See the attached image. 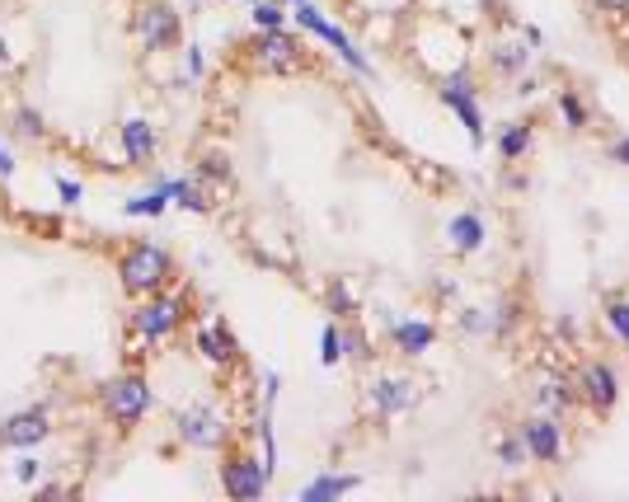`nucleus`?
I'll return each mask as SVG.
<instances>
[{
  "label": "nucleus",
  "instance_id": "bb28decb",
  "mask_svg": "<svg viewBox=\"0 0 629 502\" xmlns=\"http://www.w3.org/2000/svg\"><path fill=\"white\" fill-rule=\"evenodd\" d=\"M498 465H508V469H522L526 461H531V451H526V441H522V433H512V437H503L498 441Z\"/></svg>",
  "mask_w": 629,
  "mask_h": 502
},
{
  "label": "nucleus",
  "instance_id": "9d476101",
  "mask_svg": "<svg viewBox=\"0 0 629 502\" xmlns=\"http://www.w3.org/2000/svg\"><path fill=\"white\" fill-rule=\"evenodd\" d=\"M574 390H578V399L592 413H611V409L620 404V376H616V366H606V362H588V366H582L578 381H574Z\"/></svg>",
  "mask_w": 629,
  "mask_h": 502
},
{
  "label": "nucleus",
  "instance_id": "f03ea898",
  "mask_svg": "<svg viewBox=\"0 0 629 502\" xmlns=\"http://www.w3.org/2000/svg\"><path fill=\"white\" fill-rule=\"evenodd\" d=\"M99 404H104L108 423L137 427L151 413V385H146L141 371H118V376H108L104 385H99Z\"/></svg>",
  "mask_w": 629,
  "mask_h": 502
},
{
  "label": "nucleus",
  "instance_id": "412c9836",
  "mask_svg": "<svg viewBox=\"0 0 629 502\" xmlns=\"http://www.w3.org/2000/svg\"><path fill=\"white\" fill-rule=\"evenodd\" d=\"M574 390H568V385L560 381V376H545V381H536V404H540V413H554V419H560V413L574 404Z\"/></svg>",
  "mask_w": 629,
  "mask_h": 502
},
{
  "label": "nucleus",
  "instance_id": "e433bc0d",
  "mask_svg": "<svg viewBox=\"0 0 629 502\" xmlns=\"http://www.w3.org/2000/svg\"><path fill=\"white\" fill-rule=\"evenodd\" d=\"M596 14H629V0H592Z\"/></svg>",
  "mask_w": 629,
  "mask_h": 502
},
{
  "label": "nucleus",
  "instance_id": "4468645a",
  "mask_svg": "<svg viewBox=\"0 0 629 502\" xmlns=\"http://www.w3.org/2000/svg\"><path fill=\"white\" fill-rule=\"evenodd\" d=\"M484 240H489V226H484L479 211H461V217H451V226H447V249L451 254H479Z\"/></svg>",
  "mask_w": 629,
  "mask_h": 502
},
{
  "label": "nucleus",
  "instance_id": "a19ab883",
  "mask_svg": "<svg viewBox=\"0 0 629 502\" xmlns=\"http://www.w3.org/2000/svg\"><path fill=\"white\" fill-rule=\"evenodd\" d=\"M0 62H10V48H5V38H0Z\"/></svg>",
  "mask_w": 629,
  "mask_h": 502
},
{
  "label": "nucleus",
  "instance_id": "0eeeda50",
  "mask_svg": "<svg viewBox=\"0 0 629 502\" xmlns=\"http://www.w3.org/2000/svg\"><path fill=\"white\" fill-rule=\"evenodd\" d=\"M175 433H179L183 447H193V451H221L226 437H231V427H226V419L211 404H193L175 419Z\"/></svg>",
  "mask_w": 629,
  "mask_h": 502
},
{
  "label": "nucleus",
  "instance_id": "f3484780",
  "mask_svg": "<svg viewBox=\"0 0 629 502\" xmlns=\"http://www.w3.org/2000/svg\"><path fill=\"white\" fill-rule=\"evenodd\" d=\"M175 197H179V179H161L151 193L123 203V211H127V217H141V221H155V217H165V211L175 207Z\"/></svg>",
  "mask_w": 629,
  "mask_h": 502
},
{
  "label": "nucleus",
  "instance_id": "393cba45",
  "mask_svg": "<svg viewBox=\"0 0 629 502\" xmlns=\"http://www.w3.org/2000/svg\"><path fill=\"white\" fill-rule=\"evenodd\" d=\"M560 118H564L568 132H588L592 113H588V104L578 99V90H564V94H560Z\"/></svg>",
  "mask_w": 629,
  "mask_h": 502
},
{
  "label": "nucleus",
  "instance_id": "c85d7f7f",
  "mask_svg": "<svg viewBox=\"0 0 629 502\" xmlns=\"http://www.w3.org/2000/svg\"><path fill=\"white\" fill-rule=\"evenodd\" d=\"M320 362L324 366H338L343 362V334H338V324H324V334H320Z\"/></svg>",
  "mask_w": 629,
  "mask_h": 502
},
{
  "label": "nucleus",
  "instance_id": "c756f323",
  "mask_svg": "<svg viewBox=\"0 0 629 502\" xmlns=\"http://www.w3.org/2000/svg\"><path fill=\"white\" fill-rule=\"evenodd\" d=\"M197 179H217V183L231 179V165H226V155H203V160H197Z\"/></svg>",
  "mask_w": 629,
  "mask_h": 502
},
{
  "label": "nucleus",
  "instance_id": "5701e85b",
  "mask_svg": "<svg viewBox=\"0 0 629 502\" xmlns=\"http://www.w3.org/2000/svg\"><path fill=\"white\" fill-rule=\"evenodd\" d=\"M338 334H343V357H348V362H371V357H376L362 324H338Z\"/></svg>",
  "mask_w": 629,
  "mask_h": 502
},
{
  "label": "nucleus",
  "instance_id": "c9c22d12",
  "mask_svg": "<svg viewBox=\"0 0 629 502\" xmlns=\"http://www.w3.org/2000/svg\"><path fill=\"white\" fill-rule=\"evenodd\" d=\"M278 390H282V376L278 371H264V404H278Z\"/></svg>",
  "mask_w": 629,
  "mask_h": 502
},
{
  "label": "nucleus",
  "instance_id": "473e14b6",
  "mask_svg": "<svg viewBox=\"0 0 629 502\" xmlns=\"http://www.w3.org/2000/svg\"><path fill=\"white\" fill-rule=\"evenodd\" d=\"M207 70V56H203V48H189V56H183V85H193L197 76Z\"/></svg>",
  "mask_w": 629,
  "mask_h": 502
},
{
  "label": "nucleus",
  "instance_id": "a878e982",
  "mask_svg": "<svg viewBox=\"0 0 629 502\" xmlns=\"http://www.w3.org/2000/svg\"><path fill=\"white\" fill-rule=\"evenodd\" d=\"M292 5L287 0H254V24L259 28H287Z\"/></svg>",
  "mask_w": 629,
  "mask_h": 502
},
{
  "label": "nucleus",
  "instance_id": "4be33fe9",
  "mask_svg": "<svg viewBox=\"0 0 629 502\" xmlns=\"http://www.w3.org/2000/svg\"><path fill=\"white\" fill-rule=\"evenodd\" d=\"M493 66L503 70V76H526V66H531V42H498Z\"/></svg>",
  "mask_w": 629,
  "mask_h": 502
},
{
  "label": "nucleus",
  "instance_id": "37998d69",
  "mask_svg": "<svg viewBox=\"0 0 629 502\" xmlns=\"http://www.w3.org/2000/svg\"><path fill=\"white\" fill-rule=\"evenodd\" d=\"M193 5H203V0H193Z\"/></svg>",
  "mask_w": 629,
  "mask_h": 502
},
{
  "label": "nucleus",
  "instance_id": "4c0bfd02",
  "mask_svg": "<svg viewBox=\"0 0 629 502\" xmlns=\"http://www.w3.org/2000/svg\"><path fill=\"white\" fill-rule=\"evenodd\" d=\"M14 175V151L5 146V137H0V179H10Z\"/></svg>",
  "mask_w": 629,
  "mask_h": 502
},
{
  "label": "nucleus",
  "instance_id": "423d86ee",
  "mask_svg": "<svg viewBox=\"0 0 629 502\" xmlns=\"http://www.w3.org/2000/svg\"><path fill=\"white\" fill-rule=\"evenodd\" d=\"M132 34L146 52H169V48H179V38H183V14L169 5V0H146L132 20Z\"/></svg>",
  "mask_w": 629,
  "mask_h": 502
},
{
  "label": "nucleus",
  "instance_id": "f704fd0d",
  "mask_svg": "<svg viewBox=\"0 0 629 502\" xmlns=\"http://www.w3.org/2000/svg\"><path fill=\"white\" fill-rule=\"evenodd\" d=\"M52 183H56V197H62L66 207H76V203H80V193H85V189H80L76 179H52Z\"/></svg>",
  "mask_w": 629,
  "mask_h": 502
},
{
  "label": "nucleus",
  "instance_id": "f257e3e1",
  "mask_svg": "<svg viewBox=\"0 0 629 502\" xmlns=\"http://www.w3.org/2000/svg\"><path fill=\"white\" fill-rule=\"evenodd\" d=\"M169 278H175V254L165 245H155V240H137L118 258V282L127 296H155L169 286Z\"/></svg>",
  "mask_w": 629,
  "mask_h": 502
},
{
  "label": "nucleus",
  "instance_id": "39448f33",
  "mask_svg": "<svg viewBox=\"0 0 629 502\" xmlns=\"http://www.w3.org/2000/svg\"><path fill=\"white\" fill-rule=\"evenodd\" d=\"M292 20L301 24L306 34H314L320 42H329V48H334V52L343 56V66H352L357 76H362V80H371V76H376V70H371V62H367V56L357 52V42H352L348 34H343L338 24H329V20H324V10L314 5V0H296V5H292Z\"/></svg>",
  "mask_w": 629,
  "mask_h": 502
},
{
  "label": "nucleus",
  "instance_id": "6ab92c4d",
  "mask_svg": "<svg viewBox=\"0 0 629 502\" xmlns=\"http://www.w3.org/2000/svg\"><path fill=\"white\" fill-rule=\"evenodd\" d=\"M493 146L503 160H522V155L531 151V123H503L493 137Z\"/></svg>",
  "mask_w": 629,
  "mask_h": 502
},
{
  "label": "nucleus",
  "instance_id": "6e6552de",
  "mask_svg": "<svg viewBox=\"0 0 629 502\" xmlns=\"http://www.w3.org/2000/svg\"><path fill=\"white\" fill-rule=\"evenodd\" d=\"M437 99L461 118L470 141H484V108H479V90H475V76H470V70H455V76L441 80Z\"/></svg>",
  "mask_w": 629,
  "mask_h": 502
},
{
  "label": "nucleus",
  "instance_id": "58836bf2",
  "mask_svg": "<svg viewBox=\"0 0 629 502\" xmlns=\"http://www.w3.org/2000/svg\"><path fill=\"white\" fill-rule=\"evenodd\" d=\"M611 160H616V165H629V137H620L616 146H611Z\"/></svg>",
  "mask_w": 629,
  "mask_h": 502
},
{
  "label": "nucleus",
  "instance_id": "f8f14e48",
  "mask_svg": "<svg viewBox=\"0 0 629 502\" xmlns=\"http://www.w3.org/2000/svg\"><path fill=\"white\" fill-rule=\"evenodd\" d=\"M48 437H52V413L42 404L5 419V447H14V451H34L38 441H48Z\"/></svg>",
  "mask_w": 629,
  "mask_h": 502
},
{
  "label": "nucleus",
  "instance_id": "9b49d317",
  "mask_svg": "<svg viewBox=\"0 0 629 502\" xmlns=\"http://www.w3.org/2000/svg\"><path fill=\"white\" fill-rule=\"evenodd\" d=\"M517 433L526 441V451H531V461H540V465H554L564 455V433H560V419H554V413H536V419H526Z\"/></svg>",
  "mask_w": 629,
  "mask_h": 502
},
{
  "label": "nucleus",
  "instance_id": "b1692460",
  "mask_svg": "<svg viewBox=\"0 0 629 502\" xmlns=\"http://www.w3.org/2000/svg\"><path fill=\"white\" fill-rule=\"evenodd\" d=\"M175 203H179L183 211H207V207H211V193H207V183L197 179V175H183Z\"/></svg>",
  "mask_w": 629,
  "mask_h": 502
},
{
  "label": "nucleus",
  "instance_id": "7ed1b4c3",
  "mask_svg": "<svg viewBox=\"0 0 629 502\" xmlns=\"http://www.w3.org/2000/svg\"><path fill=\"white\" fill-rule=\"evenodd\" d=\"M189 320V300L179 292H155V296H141V306L132 314V329L141 343H165L179 334V324Z\"/></svg>",
  "mask_w": 629,
  "mask_h": 502
},
{
  "label": "nucleus",
  "instance_id": "2eb2a0df",
  "mask_svg": "<svg viewBox=\"0 0 629 502\" xmlns=\"http://www.w3.org/2000/svg\"><path fill=\"white\" fill-rule=\"evenodd\" d=\"M118 141H123L127 165H146L151 155L161 151V137H155V127H151L146 118H127V123H123V132H118Z\"/></svg>",
  "mask_w": 629,
  "mask_h": 502
},
{
  "label": "nucleus",
  "instance_id": "2f4dec72",
  "mask_svg": "<svg viewBox=\"0 0 629 502\" xmlns=\"http://www.w3.org/2000/svg\"><path fill=\"white\" fill-rule=\"evenodd\" d=\"M324 300H329V310H334V314H352V296H348V286H343V282H329Z\"/></svg>",
  "mask_w": 629,
  "mask_h": 502
},
{
  "label": "nucleus",
  "instance_id": "c03bdc74",
  "mask_svg": "<svg viewBox=\"0 0 629 502\" xmlns=\"http://www.w3.org/2000/svg\"><path fill=\"white\" fill-rule=\"evenodd\" d=\"M292 5H296V0H292Z\"/></svg>",
  "mask_w": 629,
  "mask_h": 502
},
{
  "label": "nucleus",
  "instance_id": "dca6fc26",
  "mask_svg": "<svg viewBox=\"0 0 629 502\" xmlns=\"http://www.w3.org/2000/svg\"><path fill=\"white\" fill-rule=\"evenodd\" d=\"M433 338H437L433 320H395L390 324V343H395L399 357H423L433 348Z\"/></svg>",
  "mask_w": 629,
  "mask_h": 502
},
{
  "label": "nucleus",
  "instance_id": "7c9ffc66",
  "mask_svg": "<svg viewBox=\"0 0 629 502\" xmlns=\"http://www.w3.org/2000/svg\"><path fill=\"white\" fill-rule=\"evenodd\" d=\"M14 132L28 137V141H38L42 137V118H38L34 108H14Z\"/></svg>",
  "mask_w": 629,
  "mask_h": 502
},
{
  "label": "nucleus",
  "instance_id": "aec40b11",
  "mask_svg": "<svg viewBox=\"0 0 629 502\" xmlns=\"http://www.w3.org/2000/svg\"><path fill=\"white\" fill-rule=\"evenodd\" d=\"M352 489H357V475H320L301 489V502H334V498L352 493Z\"/></svg>",
  "mask_w": 629,
  "mask_h": 502
},
{
  "label": "nucleus",
  "instance_id": "79ce46f5",
  "mask_svg": "<svg viewBox=\"0 0 629 502\" xmlns=\"http://www.w3.org/2000/svg\"><path fill=\"white\" fill-rule=\"evenodd\" d=\"M0 447H5V423H0Z\"/></svg>",
  "mask_w": 629,
  "mask_h": 502
},
{
  "label": "nucleus",
  "instance_id": "cd10ccee",
  "mask_svg": "<svg viewBox=\"0 0 629 502\" xmlns=\"http://www.w3.org/2000/svg\"><path fill=\"white\" fill-rule=\"evenodd\" d=\"M606 329L616 334V343H625L629 348V300H606Z\"/></svg>",
  "mask_w": 629,
  "mask_h": 502
},
{
  "label": "nucleus",
  "instance_id": "20e7f679",
  "mask_svg": "<svg viewBox=\"0 0 629 502\" xmlns=\"http://www.w3.org/2000/svg\"><path fill=\"white\" fill-rule=\"evenodd\" d=\"M249 62L268 70V76H292V70H301L306 66V48H301V38L287 34V28H259L249 42Z\"/></svg>",
  "mask_w": 629,
  "mask_h": 502
},
{
  "label": "nucleus",
  "instance_id": "ea45409f",
  "mask_svg": "<svg viewBox=\"0 0 629 502\" xmlns=\"http://www.w3.org/2000/svg\"><path fill=\"white\" fill-rule=\"evenodd\" d=\"M526 42H531V48H545V34H540L536 24H526Z\"/></svg>",
  "mask_w": 629,
  "mask_h": 502
},
{
  "label": "nucleus",
  "instance_id": "72a5a7b5",
  "mask_svg": "<svg viewBox=\"0 0 629 502\" xmlns=\"http://www.w3.org/2000/svg\"><path fill=\"white\" fill-rule=\"evenodd\" d=\"M38 475H42L38 455H24V461H14V479H20V484H38Z\"/></svg>",
  "mask_w": 629,
  "mask_h": 502
},
{
  "label": "nucleus",
  "instance_id": "a211bd4d",
  "mask_svg": "<svg viewBox=\"0 0 629 502\" xmlns=\"http://www.w3.org/2000/svg\"><path fill=\"white\" fill-rule=\"evenodd\" d=\"M409 404H413V385L405 376H381L371 385V409L385 413V419H390V413H405Z\"/></svg>",
  "mask_w": 629,
  "mask_h": 502
},
{
  "label": "nucleus",
  "instance_id": "1a4fd4ad",
  "mask_svg": "<svg viewBox=\"0 0 629 502\" xmlns=\"http://www.w3.org/2000/svg\"><path fill=\"white\" fill-rule=\"evenodd\" d=\"M268 475H273V469H268L259 455H231V461L221 465V489L235 502H254V498L268 493Z\"/></svg>",
  "mask_w": 629,
  "mask_h": 502
},
{
  "label": "nucleus",
  "instance_id": "ddd939ff",
  "mask_svg": "<svg viewBox=\"0 0 629 502\" xmlns=\"http://www.w3.org/2000/svg\"><path fill=\"white\" fill-rule=\"evenodd\" d=\"M197 352H203L211 366H235V362H240V343H235V334H231L226 324H217V320L197 329Z\"/></svg>",
  "mask_w": 629,
  "mask_h": 502
}]
</instances>
